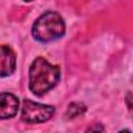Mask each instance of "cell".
Instances as JSON below:
<instances>
[{
  "instance_id": "ba28073f",
  "label": "cell",
  "mask_w": 133,
  "mask_h": 133,
  "mask_svg": "<svg viewBox=\"0 0 133 133\" xmlns=\"http://www.w3.org/2000/svg\"><path fill=\"white\" fill-rule=\"evenodd\" d=\"M102 132H104V125L102 124H95L90 129H87L85 133H102Z\"/></svg>"
},
{
  "instance_id": "52a82bcc",
  "label": "cell",
  "mask_w": 133,
  "mask_h": 133,
  "mask_svg": "<svg viewBox=\"0 0 133 133\" xmlns=\"http://www.w3.org/2000/svg\"><path fill=\"white\" fill-rule=\"evenodd\" d=\"M125 104H127V110H129V113L133 116V93H129V95L125 96Z\"/></svg>"
},
{
  "instance_id": "5b68a950",
  "label": "cell",
  "mask_w": 133,
  "mask_h": 133,
  "mask_svg": "<svg viewBox=\"0 0 133 133\" xmlns=\"http://www.w3.org/2000/svg\"><path fill=\"white\" fill-rule=\"evenodd\" d=\"M16 70V54L14 51L6 46L2 45L0 46V77H8L14 73Z\"/></svg>"
},
{
  "instance_id": "9c48e42d",
  "label": "cell",
  "mask_w": 133,
  "mask_h": 133,
  "mask_svg": "<svg viewBox=\"0 0 133 133\" xmlns=\"http://www.w3.org/2000/svg\"><path fill=\"white\" fill-rule=\"evenodd\" d=\"M119 133H132V132H129V130H121Z\"/></svg>"
},
{
  "instance_id": "30bf717a",
  "label": "cell",
  "mask_w": 133,
  "mask_h": 133,
  "mask_svg": "<svg viewBox=\"0 0 133 133\" xmlns=\"http://www.w3.org/2000/svg\"><path fill=\"white\" fill-rule=\"evenodd\" d=\"M23 2H31V0H23Z\"/></svg>"
},
{
  "instance_id": "7a4b0ae2",
  "label": "cell",
  "mask_w": 133,
  "mask_h": 133,
  "mask_svg": "<svg viewBox=\"0 0 133 133\" xmlns=\"http://www.w3.org/2000/svg\"><path fill=\"white\" fill-rule=\"evenodd\" d=\"M65 34L64 19L53 11L42 14L33 25V37L42 43H48L61 39Z\"/></svg>"
},
{
  "instance_id": "6da1fadb",
  "label": "cell",
  "mask_w": 133,
  "mask_h": 133,
  "mask_svg": "<svg viewBox=\"0 0 133 133\" xmlns=\"http://www.w3.org/2000/svg\"><path fill=\"white\" fill-rule=\"evenodd\" d=\"M61 77L59 66L50 64L43 57H37L30 66V90L36 96H42L50 91Z\"/></svg>"
},
{
  "instance_id": "8992f818",
  "label": "cell",
  "mask_w": 133,
  "mask_h": 133,
  "mask_svg": "<svg viewBox=\"0 0 133 133\" xmlns=\"http://www.w3.org/2000/svg\"><path fill=\"white\" fill-rule=\"evenodd\" d=\"M85 110H87V107H85L84 104L71 102V104L68 105V108H66V116H68L70 119H74V118H77V116H82V115L85 113Z\"/></svg>"
},
{
  "instance_id": "277c9868",
  "label": "cell",
  "mask_w": 133,
  "mask_h": 133,
  "mask_svg": "<svg viewBox=\"0 0 133 133\" xmlns=\"http://www.w3.org/2000/svg\"><path fill=\"white\" fill-rule=\"evenodd\" d=\"M19 98L12 93H0V119H11L19 111Z\"/></svg>"
},
{
  "instance_id": "3957f363",
  "label": "cell",
  "mask_w": 133,
  "mask_h": 133,
  "mask_svg": "<svg viewBox=\"0 0 133 133\" xmlns=\"http://www.w3.org/2000/svg\"><path fill=\"white\" fill-rule=\"evenodd\" d=\"M56 108L53 105H43L33 101H23L22 104V119L30 124H42L54 116Z\"/></svg>"
}]
</instances>
